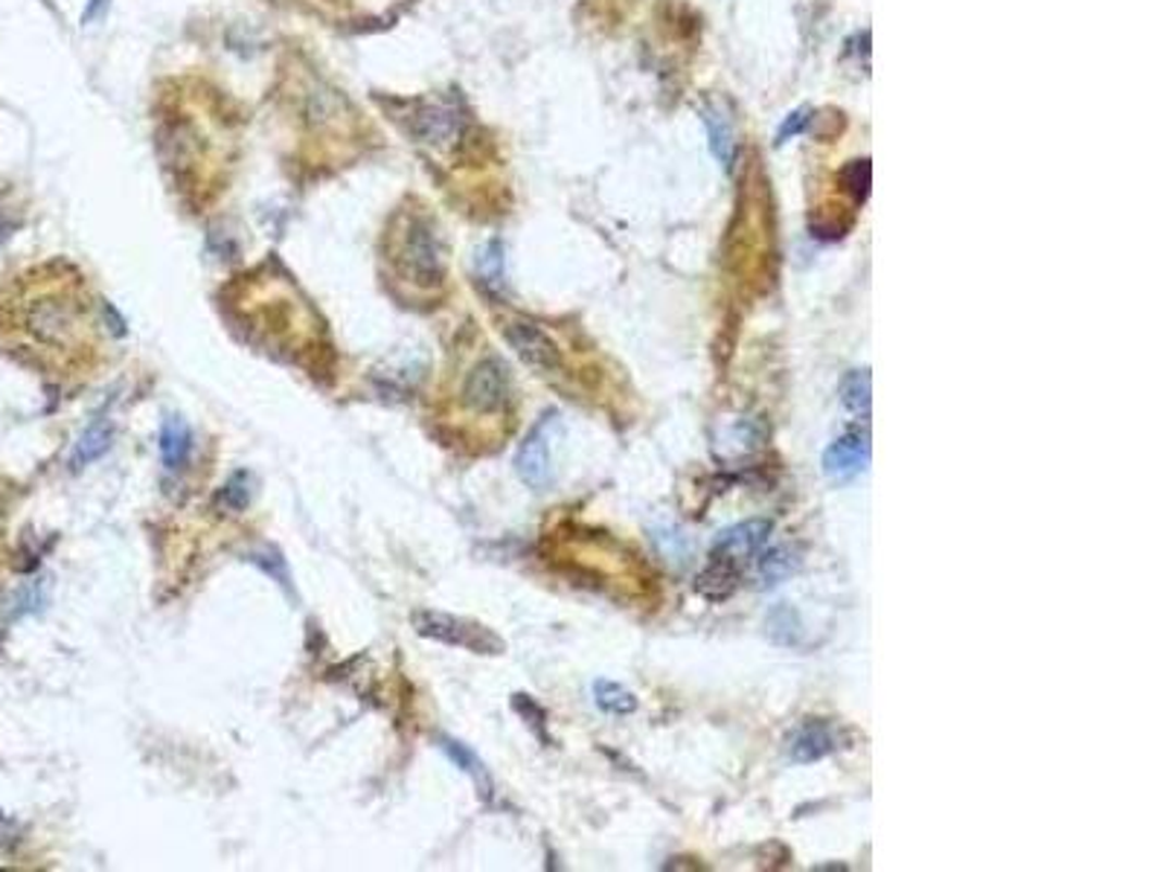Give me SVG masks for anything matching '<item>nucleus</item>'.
<instances>
[{"label":"nucleus","instance_id":"nucleus-17","mask_svg":"<svg viewBox=\"0 0 1163 872\" xmlns=\"http://www.w3.org/2000/svg\"><path fill=\"white\" fill-rule=\"evenodd\" d=\"M841 401L853 413H867L873 401V378L867 370H855L841 382Z\"/></svg>","mask_w":1163,"mask_h":872},{"label":"nucleus","instance_id":"nucleus-16","mask_svg":"<svg viewBox=\"0 0 1163 872\" xmlns=\"http://www.w3.org/2000/svg\"><path fill=\"white\" fill-rule=\"evenodd\" d=\"M594 701L599 710L611 712V715H631V712H638V698H634V693H629V689L617 684V681H596Z\"/></svg>","mask_w":1163,"mask_h":872},{"label":"nucleus","instance_id":"nucleus-8","mask_svg":"<svg viewBox=\"0 0 1163 872\" xmlns=\"http://www.w3.org/2000/svg\"><path fill=\"white\" fill-rule=\"evenodd\" d=\"M870 463V439L862 431L838 436L832 446L824 451V474L829 481H853Z\"/></svg>","mask_w":1163,"mask_h":872},{"label":"nucleus","instance_id":"nucleus-5","mask_svg":"<svg viewBox=\"0 0 1163 872\" xmlns=\"http://www.w3.org/2000/svg\"><path fill=\"white\" fill-rule=\"evenodd\" d=\"M559 431V416L550 413L544 416L539 425L530 431L521 448L516 454V472L518 477L530 486V489H544L550 486L553 481V436Z\"/></svg>","mask_w":1163,"mask_h":872},{"label":"nucleus","instance_id":"nucleus-19","mask_svg":"<svg viewBox=\"0 0 1163 872\" xmlns=\"http://www.w3.org/2000/svg\"><path fill=\"white\" fill-rule=\"evenodd\" d=\"M222 500H224V507H231V509H245L248 507V500H250V489H248V474H236L227 486H224L222 491Z\"/></svg>","mask_w":1163,"mask_h":872},{"label":"nucleus","instance_id":"nucleus-7","mask_svg":"<svg viewBox=\"0 0 1163 872\" xmlns=\"http://www.w3.org/2000/svg\"><path fill=\"white\" fill-rule=\"evenodd\" d=\"M771 533L774 521H768V518H751V521H742V524L725 530V533L716 538V544H713L710 556L728 559L742 568V561H747L751 556L763 550L768 538H771Z\"/></svg>","mask_w":1163,"mask_h":872},{"label":"nucleus","instance_id":"nucleus-10","mask_svg":"<svg viewBox=\"0 0 1163 872\" xmlns=\"http://www.w3.org/2000/svg\"><path fill=\"white\" fill-rule=\"evenodd\" d=\"M739 578H742V568H739V564L710 556L707 568L695 578V590H698L702 597L719 602V599H728L730 594L739 588Z\"/></svg>","mask_w":1163,"mask_h":872},{"label":"nucleus","instance_id":"nucleus-15","mask_svg":"<svg viewBox=\"0 0 1163 872\" xmlns=\"http://www.w3.org/2000/svg\"><path fill=\"white\" fill-rule=\"evenodd\" d=\"M707 132H710V149L716 154V161L725 163V170L733 166V158H737V140H733V125L719 108H707Z\"/></svg>","mask_w":1163,"mask_h":872},{"label":"nucleus","instance_id":"nucleus-4","mask_svg":"<svg viewBox=\"0 0 1163 872\" xmlns=\"http://www.w3.org/2000/svg\"><path fill=\"white\" fill-rule=\"evenodd\" d=\"M509 387H512V382H509L507 364L500 358H483L462 378L460 399L471 413L488 416V413L507 408Z\"/></svg>","mask_w":1163,"mask_h":872},{"label":"nucleus","instance_id":"nucleus-6","mask_svg":"<svg viewBox=\"0 0 1163 872\" xmlns=\"http://www.w3.org/2000/svg\"><path fill=\"white\" fill-rule=\"evenodd\" d=\"M504 338H507V344L512 347V352H516L527 366L539 370V373H556L561 366L559 344H556L542 326H535V323L512 321L507 329H504Z\"/></svg>","mask_w":1163,"mask_h":872},{"label":"nucleus","instance_id":"nucleus-12","mask_svg":"<svg viewBox=\"0 0 1163 872\" xmlns=\"http://www.w3.org/2000/svg\"><path fill=\"white\" fill-rule=\"evenodd\" d=\"M189 448H193V434H189V425L181 416H170L160 427V457H163V465L166 469H181L187 463Z\"/></svg>","mask_w":1163,"mask_h":872},{"label":"nucleus","instance_id":"nucleus-11","mask_svg":"<svg viewBox=\"0 0 1163 872\" xmlns=\"http://www.w3.org/2000/svg\"><path fill=\"white\" fill-rule=\"evenodd\" d=\"M803 564L794 547H771L768 552L759 550L756 561V588H777L785 578L794 576Z\"/></svg>","mask_w":1163,"mask_h":872},{"label":"nucleus","instance_id":"nucleus-13","mask_svg":"<svg viewBox=\"0 0 1163 872\" xmlns=\"http://www.w3.org/2000/svg\"><path fill=\"white\" fill-rule=\"evenodd\" d=\"M111 436H114V425H111V419H97V422H94V425H90L88 431L79 436L76 448H73V457H71L73 469H82V465L94 463V460H99V457L106 454L108 446H111Z\"/></svg>","mask_w":1163,"mask_h":872},{"label":"nucleus","instance_id":"nucleus-9","mask_svg":"<svg viewBox=\"0 0 1163 872\" xmlns=\"http://www.w3.org/2000/svg\"><path fill=\"white\" fill-rule=\"evenodd\" d=\"M838 742H841V736H838L832 724H826V721H806L789 739V757L791 762H797V765H808V762H817V759L836 753V750L841 748Z\"/></svg>","mask_w":1163,"mask_h":872},{"label":"nucleus","instance_id":"nucleus-1","mask_svg":"<svg viewBox=\"0 0 1163 872\" xmlns=\"http://www.w3.org/2000/svg\"><path fill=\"white\" fill-rule=\"evenodd\" d=\"M3 323L36 352L79 356L90 347V309L79 279L36 271L27 274L3 303Z\"/></svg>","mask_w":1163,"mask_h":872},{"label":"nucleus","instance_id":"nucleus-3","mask_svg":"<svg viewBox=\"0 0 1163 872\" xmlns=\"http://www.w3.org/2000/svg\"><path fill=\"white\" fill-rule=\"evenodd\" d=\"M410 620H413V628L422 637H431V640L460 646V649L478 651V655H500L504 651V640L495 632H488L478 623H469V620H460V616L440 614V611H417Z\"/></svg>","mask_w":1163,"mask_h":872},{"label":"nucleus","instance_id":"nucleus-2","mask_svg":"<svg viewBox=\"0 0 1163 872\" xmlns=\"http://www.w3.org/2000/svg\"><path fill=\"white\" fill-rule=\"evenodd\" d=\"M393 265L405 283L417 288H436L445 279V248L443 233L425 213L401 215L399 227L393 233Z\"/></svg>","mask_w":1163,"mask_h":872},{"label":"nucleus","instance_id":"nucleus-20","mask_svg":"<svg viewBox=\"0 0 1163 872\" xmlns=\"http://www.w3.org/2000/svg\"><path fill=\"white\" fill-rule=\"evenodd\" d=\"M846 175H853V180H850V189L855 192V198H864L867 192H870V163L855 161L853 166H850V172H846Z\"/></svg>","mask_w":1163,"mask_h":872},{"label":"nucleus","instance_id":"nucleus-14","mask_svg":"<svg viewBox=\"0 0 1163 872\" xmlns=\"http://www.w3.org/2000/svg\"><path fill=\"white\" fill-rule=\"evenodd\" d=\"M721 439H725V443H721V451H725V454H728V451H733V454H751V451L763 446L765 427L759 425L756 419L742 416L725 427V436H721Z\"/></svg>","mask_w":1163,"mask_h":872},{"label":"nucleus","instance_id":"nucleus-18","mask_svg":"<svg viewBox=\"0 0 1163 872\" xmlns=\"http://www.w3.org/2000/svg\"><path fill=\"white\" fill-rule=\"evenodd\" d=\"M443 750L451 757V762H457V765L466 771V774L474 776V783L483 788V794H492V780H488L486 774V768H483V762H480L474 753H471L466 745H460V742H451V739H443Z\"/></svg>","mask_w":1163,"mask_h":872},{"label":"nucleus","instance_id":"nucleus-21","mask_svg":"<svg viewBox=\"0 0 1163 872\" xmlns=\"http://www.w3.org/2000/svg\"><path fill=\"white\" fill-rule=\"evenodd\" d=\"M806 123H808V111H806V108H803V111H794V114H791L789 120H785V123H782V128H780V142H785V140H789V137H797V134L803 132V128H806Z\"/></svg>","mask_w":1163,"mask_h":872}]
</instances>
